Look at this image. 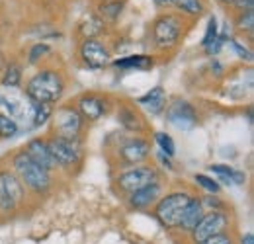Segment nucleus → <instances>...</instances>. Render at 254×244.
Segmentation results:
<instances>
[{
    "label": "nucleus",
    "mask_w": 254,
    "mask_h": 244,
    "mask_svg": "<svg viewBox=\"0 0 254 244\" xmlns=\"http://www.w3.org/2000/svg\"><path fill=\"white\" fill-rule=\"evenodd\" d=\"M64 84L63 78L55 70H41L28 82V96L32 102H41V104H53L63 96Z\"/></svg>",
    "instance_id": "1"
},
{
    "label": "nucleus",
    "mask_w": 254,
    "mask_h": 244,
    "mask_svg": "<svg viewBox=\"0 0 254 244\" xmlns=\"http://www.w3.org/2000/svg\"><path fill=\"white\" fill-rule=\"evenodd\" d=\"M14 168L20 174L22 182H26V185L32 187L33 191L43 193V191L49 189V185H51L49 170H45L39 164H35L26 151H22V153H18L14 156Z\"/></svg>",
    "instance_id": "2"
},
{
    "label": "nucleus",
    "mask_w": 254,
    "mask_h": 244,
    "mask_svg": "<svg viewBox=\"0 0 254 244\" xmlns=\"http://www.w3.org/2000/svg\"><path fill=\"white\" fill-rule=\"evenodd\" d=\"M191 197L188 193H170L166 197H162L157 205V219L164 227L174 229L180 225V217L184 213L188 201Z\"/></svg>",
    "instance_id": "3"
},
{
    "label": "nucleus",
    "mask_w": 254,
    "mask_h": 244,
    "mask_svg": "<svg viewBox=\"0 0 254 244\" xmlns=\"http://www.w3.org/2000/svg\"><path fill=\"white\" fill-rule=\"evenodd\" d=\"M24 197V185L16 174L0 172V209L12 211L20 205Z\"/></svg>",
    "instance_id": "4"
},
{
    "label": "nucleus",
    "mask_w": 254,
    "mask_h": 244,
    "mask_svg": "<svg viewBox=\"0 0 254 244\" xmlns=\"http://www.w3.org/2000/svg\"><path fill=\"white\" fill-rule=\"evenodd\" d=\"M49 147V153L55 158L57 166H70V164H76L78 158H80V147L76 145L74 137H55L47 143Z\"/></svg>",
    "instance_id": "5"
},
{
    "label": "nucleus",
    "mask_w": 254,
    "mask_h": 244,
    "mask_svg": "<svg viewBox=\"0 0 254 244\" xmlns=\"http://www.w3.org/2000/svg\"><path fill=\"white\" fill-rule=\"evenodd\" d=\"M227 215L219 213V211H213L209 215H203L201 221L195 225V229L191 231L193 235V241L195 243H201V241H207L211 237H217V235H223L225 229H227Z\"/></svg>",
    "instance_id": "6"
},
{
    "label": "nucleus",
    "mask_w": 254,
    "mask_h": 244,
    "mask_svg": "<svg viewBox=\"0 0 254 244\" xmlns=\"http://www.w3.org/2000/svg\"><path fill=\"white\" fill-rule=\"evenodd\" d=\"M155 182H157V172L153 168H145V166H139L135 170H129V172L122 174L118 178L120 187L124 191H129V193H133V191H137V189H141V187H145V185Z\"/></svg>",
    "instance_id": "7"
},
{
    "label": "nucleus",
    "mask_w": 254,
    "mask_h": 244,
    "mask_svg": "<svg viewBox=\"0 0 254 244\" xmlns=\"http://www.w3.org/2000/svg\"><path fill=\"white\" fill-rule=\"evenodd\" d=\"M153 35H155V41L160 47L174 45L178 35H180V20L176 16H162L155 24Z\"/></svg>",
    "instance_id": "8"
},
{
    "label": "nucleus",
    "mask_w": 254,
    "mask_h": 244,
    "mask_svg": "<svg viewBox=\"0 0 254 244\" xmlns=\"http://www.w3.org/2000/svg\"><path fill=\"white\" fill-rule=\"evenodd\" d=\"M166 120L178 129H191L197 123V116L188 102H176L168 108Z\"/></svg>",
    "instance_id": "9"
},
{
    "label": "nucleus",
    "mask_w": 254,
    "mask_h": 244,
    "mask_svg": "<svg viewBox=\"0 0 254 244\" xmlns=\"http://www.w3.org/2000/svg\"><path fill=\"white\" fill-rule=\"evenodd\" d=\"M80 55H82L84 62H86L88 66H92V68H102V66H106V64L110 62V53H108V49H106L100 41H96V39H86V41L82 43Z\"/></svg>",
    "instance_id": "10"
},
{
    "label": "nucleus",
    "mask_w": 254,
    "mask_h": 244,
    "mask_svg": "<svg viewBox=\"0 0 254 244\" xmlns=\"http://www.w3.org/2000/svg\"><path fill=\"white\" fill-rule=\"evenodd\" d=\"M26 153H28V156L32 158L35 164H39V166H41V168H45V170H53V168L57 166L55 158H53L51 153H49L47 143H45V141H41V139H33V141H30V145H28Z\"/></svg>",
    "instance_id": "11"
},
{
    "label": "nucleus",
    "mask_w": 254,
    "mask_h": 244,
    "mask_svg": "<svg viewBox=\"0 0 254 244\" xmlns=\"http://www.w3.org/2000/svg\"><path fill=\"white\" fill-rule=\"evenodd\" d=\"M82 120L78 116V112L63 108L57 112V129L63 133V137H76V133L80 131Z\"/></svg>",
    "instance_id": "12"
},
{
    "label": "nucleus",
    "mask_w": 254,
    "mask_h": 244,
    "mask_svg": "<svg viewBox=\"0 0 254 244\" xmlns=\"http://www.w3.org/2000/svg\"><path fill=\"white\" fill-rule=\"evenodd\" d=\"M149 151H151V147H149L147 141H143V139H131L129 143H126L120 149V154H122V158L126 162L137 164V162H141V160H145L149 156Z\"/></svg>",
    "instance_id": "13"
},
{
    "label": "nucleus",
    "mask_w": 254,
    "mask_h": 244,
    "mask_svg": "<svg viewBox=\"0 0 254 244\" xmlns=\"http://www.w3.org/2000/svg\"><path fill=\"white\" fill-rule=\"evenodd\" d=\"M159 197H160V185L155 182V183L145 185V187H141V189H137V191H133L129 201H131V205H133L135 209H147V207L153 205Z\"/></svg>",
    "instance_id": "14"
},
{
    "label": "nucleus",
    "mask_w": 254,
    "mask_h": 244,
    "mask_svg": "<svg viewBox=\"0 0 254 244\" xmlns=\"http://www.w3.org/2000/svg\"><path fill=\"white\" fill-rule=\"evenodd\" d=\"M201 217H203V203L199 201V199H195V197H191L190 201H188V205H186V209H184V213L180 217V229H184V231H193L195 229V225L201 221Z\"/></svg>",
    "instance_id": "15"
},
{
    "label": "nucleus",
    "mask_w": 254,
    "mask_h": 244,
    "mask_svg": "<svg viewBox=\"0 0 254 244\" xmlns=\"http://www.w3.org/2000/svg\"><path fill=\"white\" fill-rule=\"evenodd\" d=\"M78 108H80L82 116L86 120H90V122L100 120L106 114V102L100 100V98H96V96H84V98H80Z\"/></svg>",
    "instance_id": "16"
},
{
    "label": "nucleus",
    "mask_w": 254,
    "mask_h": 244,
    "mask_svg": "<svg viewBox=\"0 0 254 244\" xmlns=\"http://www.w3.org/2000/svg\"><path fill=\"white\" fill-rule=\"evenodd\" d=\"M139 104L145 106L151 114H160L164 110V106H166V94H164V90L160 86H157V88H153L151 92H147L145 96H141L139 98Z\"/></svg>",
    "instance_id": "17"
},
{
    "label": "nucleus",
    "mask_w": 254,
    "mask_h": 244,
    "mask_svg": "<svg viewBox=\"0 0 254 244\" xmlns=\"http://www.w3.org/2000/svg\"><path fill=\"white\" fill-rule=\"evenodd\" d=\"M209 168H211V172H215L223 182H227V183L241 185V183H245V180H247L245 172H239V170H235V168H231V166H225V164H213V166H209Z\"/></svg>",
    "instance_id": "18"
},
{
    "label": "nucleus",
    "mask_w": 254,
    "mask_h": 244,
    "mask_svg": "<svg viewBox=\"0 0 254 244\" xmlns=\"http://www.w3.org/2000/svg\"><path fill=\"white\" fill-rule=\"evenodd\" d=\"M116 66H122V68H151L153 61L151 57H145V55H133V57H126V59H118Z\"/></svg>",
    "instance_id": "19"
},
{
    "label": "nucleus",
    "mask_w": 254,
    "mask_h": 244,
    "mask_svg": "<svg viewBox=\"0 0 254 244\" xmlns=\"http://www.w3.org/2000/svg\"><path fill=\"white\" fill-rule=\"evenodd\" d=\"M20 80H22V68H20V64L12 62L10 66H6V72L2 76V84L4 86H10V88H16V86H20Z\"/></svg>",
    "instance_id": "20"
},
{
    "label": "nucleus",
    "mask_w": 254,
    "mask_h": 244,
    "mask_svg": "<svg viewBox=\"0 0 254 244\" xmlns=\"http://www.w3.org/2000/svg\"><path fill=\"white\" fill-rule=\"evenodd\" d=\"M51 116V106L41 104V102H32V120L33 125H43Z\"/></svg>",
    "instance_id": "21"
},
{
    "label": "nucleus",
    "mask_w": 254,
    "mask_h": 244,
    "mask_svg": "<svg viewBox=\"0 0 254 244\" xmlns=\"http://www.w3.org/2000/svg\"><path fill=\"white\" fill-rule=\"evenodd\" d=\"M18 133V123L10 116L0 114V137H14Z\"/></svg>",
    "instance_id": "22"
},
{
    "label": "nucleus",
    "mask_w": 254,
    "mask_h": 244,
    "mask_svg": "<svg viewBox=\"0 0 254 244\" xmlns=\"http://www.w3.org/2000/svg\"><path fill=\"white\" fill-rule=\"evenodd\" d=\"M176 6L180 10H184L186 14H201V10H203L201 0H176Z\"/></svg>",
    "instance_id": "23"
},
{
    "label": "nucleus",
    "mask_w": 254,
    "mask_h": 244,
    "mask_svg": "<svg viewBox=\"0 0 254 244\" xmlns=\"http://www.w3.org/2000/svg\"><path fill=\"white\" fill-rule=\"evenodd\" d=\"M155 137H157V143H159L160 151H162V153H166L168 156H172V154H174V151H176L174 141H172L168 135H164V133H157Z\"/></svg>",
    "instance_id": "24"
},
{
    "label": "nucleus",
    "mask_w": 254,
    "mask_h": 244,
    "mask_svg": "<svg viewBox=\"0 0 254 244\" xmlns=\"http://www.w3.org/2000/svg\"><path fill=\"white\" fill-rule=\"evenodd\" d=\"M217 30H219L217 20L211 16V18H209V22H207V30H205V35H203V41H201V45H203V47H207V45L217 37Z\"/></svg>",
    "instance_id": "25"
},
{
    "label": "nucleus",
    "mask_w": 254,
    "mask_h": 244,
    "mask_svg": "<svg viewBox=\"0 0 254 244\" xmlns=\"http://www.w3.org/2000/svg\"><path fill=\"white\" fill-rule=\"evenodd\" d=\"M102 30H104V24H102V20H98V18H90V20H88V22L82 26V33H84L86 37L98 35Z\"/></svg>",
    "instance_id": "26"
},
{
    "label": "nucleus",
    "mask_w": 254,
    "mask_h": 244,
    "mask_svg": "<svg viewBox=\"0 0 254 244\" xmlns=\"http://www.w3.org/2000/svg\"><path fill=\"white\" fill-rule=\"evenodd\" d=\"M195 182L199 183L201 187H205L207 191H211V193H217V191H219V183L213 182L211 178H207V176H203V174H197V176H195Z\"/></svg>",
    "instance_id": "27"
},
{
    "label": "nucleus",
    "mask_w": 254,
    "mask_h": 244,
    "mask_svg": "<svg viewBox=\"0 0 254 244\" xmlns=\"http://www.w3.org/2000/svg\"><path fill=\"white\" fill-rule=\"evenodd\" d=\"M47 53H49V45H45V43H37V45H33L32 51H30V61L37 62L43 55H47Z\"/></svg>",
    "instance_id": "28"
},
{
    "label": "nucleus",
    "mask_w": 254,
    "mask_h": 244,
    "mask_svg": "<svg viewBox=\"0 0 254 244\" xmlns=\"http://www.w3.org/2000/svg\"><path fill=\"white\" fill-rule=\"evenodd\" d=\"M239 28H241V30L253 31V28H254V12L253 10H247V12L241 16V20H239Z\"/></svg>",
    "instance_id": "29"
},
{
    "label": "nucleus",
    "mask_w": 254,
    "mask_h": 244,
    "mask_svg": "<svg viewBox=\"0 0 254 244\" xmlns=\"http://www.w3.org/2000/svg\"><path fill=\"white\" fill-rule=\"evenodd\" d=\"M197 244H233V243H231V239L227 235H217V237H211V239L201 241V243Z\"/></svg>",
    "instance_id": "30"
},
{
    "label": "nucleus",
    "mask_w": 254,
    "mask_h": 244,
    "mask_svg": "<svg viewBox=\"0 0 254 244\" xmlns=\"http://www.w3.org/2000/svg\"><path fill=\"white\" fill-rule=\"evenodd\" d=\"M102 10H104L106 14H110L112 18H118V14L122 12V6H120V4H118V2L114 0L112 4H108V6H102Z\"/></svg>",
    "instance_id": "31"
},
{
    "label": "nucleus",
    "mask_w": 254,
    "mask_h": 244,
    "mask_svg": "<svg viewBox=\"0 0 254 244\" xmlns=\"http://www.w3.org/2000/svg\"><path fill=\"white\" fill-rule=\"evenodd\" d=\"M233 47H235V51L241 55V59H247V61H251V59H253V53H251L249 49H245V47H243L239 41H235V39H233Z\"/></svg>",
    "instance_id": "32"
},
{
    "label": "nucleus",
    "mask_w": 254,
    "mask_h": 244,
    "mask_svg": "<svg viewBox=\"0 0 254 244\" xmlns=\"http://www.w3.org/2000/svg\"><path fill=\"white\" fill-rule=\"evenodd\" d=\"M235 4H237L241 10H253L254 0H235Z\"/></svg>",
    "instance_id": "33"
},
{
    "label": "nucleus",
    "mask_w": 254,
    "mask_h": 244,
    "mask_svg": "<svg viewBox=\"0 0 254 244\" xmlns=\"http://www.w3.org/2000/svg\"><path fill=\"white\" fill-rule=\"evenodd\" d=\"M155 4L160 6V8H168V6H174L176 0H155Z\"/></svg>",
    "instance_id": "34"
},
{
    "label": "nucleus",
    "mask_w": 254,
    "mask_h": 244,
    "mask_svg": "<svg viewBox=\"0 0 254 244\" xmlns=\"http://www.w3.org/2000/svg\"><path fill=\"white\" fill-rule=\"evenodd\" d=\"M241 244H254V235H253V233H247V235L243 237Z\"/></svg>",
    "instance_id": "35"
},
{
    "label": "nucleus",
    "mask_w": 254,
    "mask_h": 244,
    "mask_svg": "<svg viewBox=\"0 0 254 244\" xmlns=\"http://www.w3.org/2000/svg\"><path fill=\"white\" fill-rule=\"evenodd\" d=\"M4 70V57H2V53H0V72Z\"/></svg>",
    "instance_id": "36"
},
{
    "label": "nucleus",
    "mask_w": 254,
    "mask_h": 244,
    "mask_svg": "<svg viewBox=\"0 0 254 244\" xmlns=\"http://www.w3.org/2000/svg\"><path fill=\"white\" fill-rule=\"evenodd\" d=\"M221 2H225V4H229V2H235V0H221Z\"/></svg>",
    "instance_id": "37"
}]
</instances>
